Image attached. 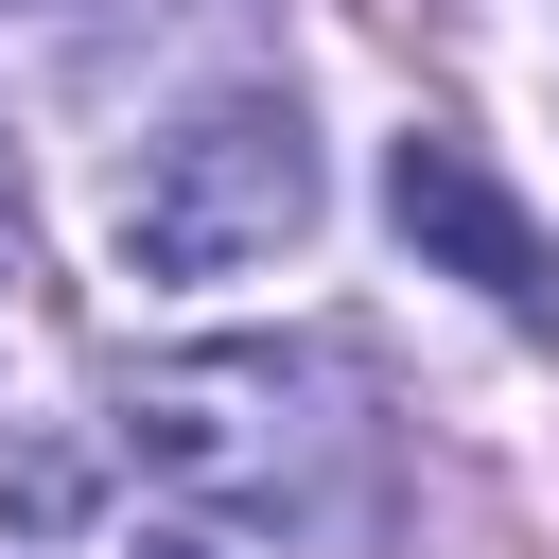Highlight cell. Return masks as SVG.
I'll return each instance as SVG.
<instances>
[{
	"mask_svg": "<svg viewBox=\"0 0 559 559\" xmlns=\"http://www.w3.org/2000/svg\"><path fill=\"white\" fill-rule=\"evenodd\" d=\"M105 437H122V472H157L175 507L314 542V524L367 507V437H384V419H367V367H349L332 332H210V349L122 367Z\"/></svg>",
	"mask_w": 559,
	"mask_h": 559,
	"instance_id": "6da1fadb",
	"label": "cell"
},
{
	"mask_svg": "<svg viewBox=\"0 0 559 559\" xmlns=\"http://www.w3.org/2000/svg\"><path fill=\"white\" fill-rule=\"evenodd\" d=\"M105 245H122V280H262V262H297L314 245V122H297V87H192L122 157Z\"/></svg>",
	"mask_w": 559,
	"mask_h": 559,
	"instance_id": "7a4b0ae2",
	"label": "cell"
},
{
	"mask_svg": "<svg viewBox=\"0 0 559 559\" xmlns=\"http://www.w3.org/2000/svg\"><path fill=\"white\" fill-rule=\"evenodd\" d=\"M384 210H402V245H419L437 280H472L507 332H559V245L524 227V192H507L454 122H402V140H384Z\"/></svg>",
	"mask_w": 559,
	"mask_h": 559,
	"instance_id": "3957f363",
	"label": "cell"
},
{
	"mask_svg": "<svg viewBox=\"0 0 559 559\" xmlns=\"http://www.w3.org/2000/svg\"><path fill=\"white\" fill-rule=\"evenodd\" d=\"M17 280H35V245H17V175H0V297H17Z\"/></svg>",
	"mask_w": 559,
	"mask_h": 559,
	"instance_id": "277c9868",
	"label": "cell"
}]
</instances>
